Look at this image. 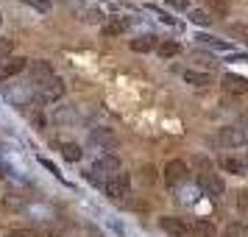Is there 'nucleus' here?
Here are the masks:
<instances>
[{
  "instance_id": "nucleus-1",
  "label": "nucleus",
  "mask_w": 248,
  "mask_h": 237,
  "mask_svg": "<svg viewBox=\"0 0 248 237\" xmlns=\"http://www.w3.org/2000/svg\"><path fill=\"white\" fill-rule=\"evenodd\" d=\"M6 101L17 109L31 106L34 103V84H9L6 87Z\"/></svg>"
},
{
  "instance_id": "nucleus-2",
  "label": "nucleus",
  "mask_w": 248,
  "mask_h": 237,
  "mask_svg": "<svg viewBox=\"0 0 248 237\" xmlns=\"http://www.w3.org/2000/svg\"><path fill=\"white\" fill-rule=\"evenodd\" d=\"M215 142L223 148H237V145H246L248 142V131L243 126H223L217 137H215Z\"/></svg>"
},
{
  "instance_id": "nucleus-3",
  "label": "nucleus",
  "mask_w": 248,
  "mask_h": 237,
  "mask_svg": "<svg viewBox=\"0 0 248 237\" xmlns=\"http://www.w3.org/2000/svg\"><path fill=\"white\" fill-rule=\"evenodd\" d=\"M36 98V103H56V101H62L64 98V81L62 79H47L45 84H39V92L34 95Z\"/></svg>"
},
{
  "instance_id": "nucleus-4",
  "label": "nucleus",
  "mask_w": 248,
  "mask_h": 237,
  "mask_svg": "<svg viewBox=\"0 0 248 237\" xmlns=\"http://www.w3.org/2000/svg\"><path fill=\"white\" fill-rule=\"evenodd\" d=\"M103 190H106V195L114 198V201L125 198V195L131 192V179H128V173H114V176H109L106 184H103Z\"/></svg>"
},
{
  "instance_id": "nucleus-5",
  "label": "nucleus",
  "mask_w": 248,
  "mask_h": 237,
  "mask_svg": "<svg viewBox=\"0 0 248 237\" xmlns=\"http://www.w3.org/2000/svg\"><path fill=\"white\" fill-rule=\"evenodd\" d=\"M198 190H201L203 195H209V198H217V195H223L226 192V184H223V179H220L217 173L203 170L201 176H198Z\"/></svg>"
},
{
  "instance_id": "nucleus-6",
  "label": "nucleus",
  "mask_w": 248,
  "mask_h": 237,
  "mask_svg": "<svg viewBox=\"0 0 248 237\" xmlns=\"http://www.w3.org/2000/svg\"><path fill=\"white\" fill-rule=\"evenodd\" d=\"M187 162H181V159H170L168 165H165V184L170 187H176L181 181H187Z\"/></svg>"
},
{
  "instance_id": "nucleus-7",
  "label": "nucleus",
  "mask_w": 248,
  "mask_h": 237,
  "mask_svg": "<svg viewBox=\"0 0 248 237\" xmlns=\"http://www.w3.org/2000/svg\"><path fill=\"white\" fill-rule=\"evenodd\" d=\"M25 209H28V218L36 221V223H53L56 221V209L47 206V204H28Z\"/></svg>"
},
{
  "instance_id": "nucleus-8",
  "label": "nucleus",
  "mask_w": 248,
  "mask_h": 237,
  "mask_svg": "<svg viewBox=\"0 0 248 237\" xmlns=\"http://www.w3.org/2000/svg\"><path fill=\"white\" fill-rule=\"evenodd\" d=\"M220 87H223V92H229V95H246L248 92V79L234 76V73H226L223 81H220Z\"/></svg>"
},
{
  "instance_id": "nucleus-9",
  "label": "nucleus",
  "mask_w": 248,
  "mask_h": 237,
  "mask_svg": "<svg viewBox=\"0 0 248 237\" xmlns=\"http://www.w3.org/2000/svg\"><path fill=\"white\" fill-rule=\"evenodd\" d=\"M159 226H162V232H168L170 237H187V232H190L181 218H170V215L159 218Z\"/></svg>"
},
{
  "instance_id": "nucleus-10",
  "label": "nucleus",
  "mask_w": 248,
  "mask_h": 237,
  "mask_svg": "<svg viewBox=\"0 0 248 237\" xmlns=\"http://www.w3.org/2000/svg\"><path fill=\"white\" fill-rule=\"evenodd\" d=\"M25 67H28V59H6V62H0V81L23 73Z\"/></svg>"
},
{
  "instance_id": "nucleus-11",
  "label": "nucleus",
  "mask_w": 248,
  "mask_h": 237,
  "mask_svg": "<svg viewBox=\"0 0 248 237\" xmlns=\"http://www.w3.org/2000/svg\"><path fill=\"white\" fill-rule=\"evenodd\" d=\"M90 140L95 142V145H103V148H114L117 145V134H114L112 128H92L90 131Z\"/></svg>"
},
{
  "instance_id": "nucleus-12",
  "label": "nucleus",
  "mask_w": 248,
  "mask_h": 237,
  "mask_svg": "<svg viewBox=\"0 0 248 237\" xmlns=\"http://www.w3.org/2000/svg\"><path fill=\"white\" fill-rule=\"evenodd\" d=\"M92 168L101 170L103 176H114V173H120V159L114 157V154H106V157H101Z\"/></svg>"
},
{
  "instance_id": "nucleus-13",
  "label": "nucleus",
  "mask_w": 248,
  "mask_h": 237,
  "mask_svg": "<svg viewBox=\"0 0 248 237\" xmlns=\"http://www.w3.org/2000/svg\"><path fill=\"white\" fill-rule=\"evenodd\" d=\"M217 165H220L226 173H234V176H248L246 162H243V159H237V157H220V159H217Z\"/></svg>"
},
{
  "instance_id": "nucleus-14",
  "label": "nucleus",
  "mask_w": 248,
  "mask_h": 237,
  "mask_svg": "<svg viewBox=\"0 0 248 237\" xmlns=\"http://www.w3.org/2000/svg\"><path fill=\"white\" fill-rule=\"evenodd\" d=\"M47 79H53V67L47 62H34L31 64V81L34 84H45Z\"/></svg>"
},
{
  "instance_id": "nucleus-15",
  "label": "nucleus",
  "mask_w": 248,
  "mask_h": 237,
  "mask_svg": "<svg viewBox=\"0 0 248 237\" xmlns=\"http://www.w3.org/2000/svg\"><path fill=\"white\" fill-rule=\"evenodd\" d=\"M154 47H156V36L154 34H142V36H137V39H131V50L134 53H148Z\"/></svg>"
},
{
  "instance_id": "nucleus-16",
  "label": "nucleus",
  "mask_w": 248,
  "mask_h": 237,
  "mask_svg": "<svg viewBox=\"0 0 248 237\" xmlns=\"http://www.w3.org/2000/svg\"><path fill=\"white\" fill-rule=\"evenodd\" d=\"M3 206L12 209V212H23L25 206H28V201H25V195H20V192H9V195H3Z\"/></svg>"
},
{
  "instance_id": "nucleus-17",
  "label": "nucleus",
  "mask_w": 248,
  "mask_h": 237,
  "mask_svg": "<svg viewBox=\"0 0 248 237\" xmlns=\"http://www.w3.org/2000/svg\"><path fill=\"white\" fill-rule=\"evenodd\" d=\"M184 81H187V84H192V87H206V84H212V76H209V73L184 70Z\"/></svg>"
},
{
  "instance_id": "nucleus-18",
  "label": "nucleus",
  "mask_w": 248,
  "mask_h": 237,
  "mask_svg": "<svg viewBox=\"0 0 248 237\" xmlns=\"http://www.w3.org/2000/svg\"><path fill=\"white\" fill-rule=\"evenodd\" d=\"M125 28H128V20H123V17H112L109 23L103 25V34L106 36H117V34H123Z\"/></svg>"
},
{
  "instance_id": "nucleus-19",
  "label": "nucleus",
  "mask_w": 248,
  "mask_h": 237,
  "mask_svg": "<svg viewBox=\"0 0 248 237\" xmlns=\"http://www.w3.org/2000/svg\"><path fill=\"white\" fill-rule=\"evenodd\" d=\"M76 117H78V112H76V106H59L56 114H53V120L56 123H76Z\"/></svg>"
},
{
  "instance_id": "nucleus-20",
  "label": "nucleus",
  "mask_w": 248,
  "mask_h": 237,
  "mask_svg": "<svg viewBox=\"0 0 248 237\" xmlns=\"http://www.w3.org/2000/svg\"><path fill=\"white\" fill-rule=\"evenodd\" d=\"M156 50H159V56H162V59H173V56H179V53H181V45L176 42V39H165Z\"/></svg>"
},
{
  "instance_id": "nucleus-21",
  "label": "nucleus",
  "mask_w": 248,
  "mask_h": 237,
  "mask_svg": "<svg viewBox=\"0 0 248 237\" xmlns=\"http://www.w3.org/2000/svg\"><path fill=\"white\" fill-rule=\"evenodd\" d=\"M62 157L67 159V162H78V159L84 157V151H81L78 142H64V145H62Z\"/></svg>"
},
{
  "instance_id": "nucleus-22",
  "label": "nucleus",
  "mask_w": 248,
  "mask_h": 237,
  "mask_svg": "<svg viewBox=\"0 0 248 237\" xmlns=\"http://www.w3.org/2000/svg\"><path fill=\"white\" fill-rule=\"evenodd\" d=\"M192 235L195 237H215V226L209 221H195L192 223Z\"/></svg>"
},
{
  "instance_id": "nucleus-23",
  "label": "nucleus",
  "mask_w": 248,
  "mask_h": 237,
  "mask_svg": "<svg viewBox=\"0 0 248 237\" xmlns=\"http://www.w3.org/2000/svg\"><path fill=\"white\" fill-rule=\"evenodd\" d=\"M226 237H248V223H229Z\"/></svg>"
},
{
  "instance_id": "nucleus-24",
  "label": "nucleus",
  "mask_w": 248,
  "mask_h": 237,
  "mask_svg": "<svg viewBox=\"0 0 248 237\" xmlns=\"http://www.w3.org/2000/svg\"><path fill=\"white\" fill-rule=\"evenodd\" d=\"M198 42L206 47H217V50H229V45L226 42H220V39H215V36H206V34H198Z\"/></svg>"
},
{
  "instance_id": "nucleus-25",
  "label": "nucleus",
  "mask_w": 248,
  "mask_h": 237,
  "mask_svg": "<svg viewBox=\"0 0 248 237\" xmlns=\"http://www.w3.org/2000/svg\"><path fill=\"white\" fill-rule=\"evenodd\" d=\"M190 20H192L195 25H209V23H212V17L203 12V9H192V12H190Z\"/></svg>"
},
{
  "instance_id": "nucleus-26",
  "label": "nucleus",
  "mask_w": 248,
  "mask_h": 237,
  "mask_svg": "<svg viewBox=\"0 0 248 237\" xmlns=\"http://www.w3.org/2000/svg\"><path fill=\"white\" fill-rule=\"evenodd\" d=\"M25 6H31V9H36V12H42V14H47L50 12V6H53V3H50V0H23Z\"/></svg>"
},
{
  "instance_id": "nucleus-27",
  "label": "nucleus",
  "mask_w": 248,
  "mask_h": 237,
  "mask_svg": "<svg viewBox=\"0 0 248 237\" xmlns=\"http://www.w3.org/2000/svg\"><path fill=\"white\" fill-rule=\"evenodd\" d=\"M12 50H14L12 39H0V62H6V59L12 56Z\"/></svg>"
},
{
  "instance_id": "nucleus-28",
  "label": "nucleus",
  "mask_w": 248,
  "mask_h": 237,
  "mask_svg": "<svg viewBox=\"0 0 248 237\" xmlns=\"http://www.w3.org/2000/svg\"><path fill=\"white\" fill-rule=\"evenodd\" d=\"M170 9H179V12H187V6H190V0H165Z\"/></svg>"
},
{
  "instance_id": "nucleus-29",
  "label": "nucleus",
  "mask_w": 248,
  "mask_h": 237,
  "mask_svg": "<svg viewBox=\"0 0 248 237\" xmlns=\"http://www.w3.org/2000/svg\"><path fill=\"white\" fill-rule=\"evenodd\" d=\"M9 237H39V235H36L34 229H12Z\"/></svg>"
},
{
  "instance_id": "nucleus-30",
  "label": "nucleus",
  "mask_w": 248,
  "mask_h": 237,
  "mask_svg": "<svg viewBox=\"0 0 248 237\" xmlns=\"http://www.w3.org/2000/svg\"><path fill=\"white\" fill-rule=\"evenodd\" d=\"M192 59H195L198 64H203V67H212V64H215V59H212V56H206V53H195Z\"/></svg>"
},
{
  "instance_id": "nucleus-31",
  "label": "nucleus",
  "mask_w": 248,
  "mask_h": 237,
  "mask_svg": "<svg viewBox=\"0 0 248 237\" xmlns=\"http://www.w3.org/2000/svg\"><path fill=\"white\" fill-rule=\"evenodd\" d=\"M237 206H240V212H246V215H248V190L240 192V198H237Z\"/></svg>"
},
{
  "instance_id": "nucleus-32",
  "label": "nucleus",
  "mask_w": 248,
  "mask_h": 237,
  "mask_svg": "<svg viewBox=\"0 0 248 237\" xmlns=\"http://www.w3.org/2000/svg\"><path fill=\"white\" fill-rule=\"evenodd\" d=\"M31 123H34V128H45V117L42 114H31Z\"/></svg>"
},
{
  "instance_id": "nucleus-33",
  "label": "nucleus",
  "mask_w": 248,
  "mask_h": 237,
  "mask_svg": "<svg viewBox=\"0 0 248 237\" xmlns=\"http://www.w3.org/2000/svg\"><path fill=\"white\" fill-rule=\"evenodd\" d=\"M243 31H246V34H248V25H246V28H243Z\"/></svg>"
},
{
  "instance_id": "nucleus-34",
  "label": "nucleus",
  "mask_w": 248,
  "mask_h": 237,
  "mask_svg": "<svg viewBox=\"0 0 248 237\" xmlns=\"http://www.w3.org/2000/svg\"><path fill=\"white\" fill-rule=\"evenodd\" d=\"M0 23H3V14H0Z\"/></svg>"
}]
</instances>
